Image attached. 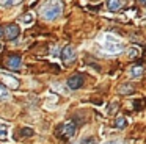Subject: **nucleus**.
Instances as JSON below:
<instances>
[{"label":"nucleus","mask_w":146,"mask_h":144,"mask_svg":"<svg viewBox=\"0 0 146 144\" xmlns=\"http://www.w3.org/2000/svg\"><path fill=\"white\" fill-rule=\"evenodd\" d=\"M123 49H124V46L121 42L115 41L111 36H107V46H105V50H107L108 53H118V52H121Z\"/></svg>","instance_id":"6"},{"label":"nucleus","mask_w":146,"mask_h":144,"mask_svg":"<svg viewBox=\"0 0 146 144\" xmlns=\"http://www.w3.org/2000/svg\"><path fill=\"white\" fill-rule=\"evenodd\" d=\"M7 136H8V128H7V125L0 124V139H5Z\"/></svg>","instance_id":"15"},{"label":"nucleus","mask_w":146,"mask_h":144,"mask_svg":"<svg viewBox=\"0 0 146 144\" xmlns=\"http://www.w3.org/2000/svg\"><path fill=\"white\" fill-rule=\"evenodd\" d=\"M61 11H63V3H61L60 0H50V2L42 8L41 16L46 20H54V19H57L58 16L61 14Z\"/></svg>","instance_id":"1"},{"label":"nucleus","mask_w":146,"mask_h":144,"mask_svg":"<svg viewBox=\"0 0 146 144\" xmlns=\"http://www.w3.org/2000/svg\"><path fill=\"white\" fill-rule=\"evenodd\" d=\"M126 125H127V121H126L124 116H118V118L115 119V127L116 128H124Z\"/></svg>","instance_id":"12"},{"label":"nucleus","mask_w":146,"mask_h":144,"mask_svg":"<svg viewBox=\"0 0 146 144\" xmlns=\"http://www.w3.org/2000/svg\"><path fill=\"white\" fill-rule=\"evenodd\" d=\"M140 3H143V5H146V0H138Z\"/></svg>","instance_id":"21"},{"label":"nucleus","mask_w":146,"mask_h":144,"mask_svg":"<svg viewBox=\"0 0 146 144\" xmlns=\"http://www.w3.org/2000/svg\"><path fill=\"white\" fill-rule=\"evenodd\" d=\"M132 91H133V86H129V85L119 88V92H121V94H129V92H132Z\"/></svg>","instance_id":"16"},{"label":"nucleus","mask_w":146,"mask_h":144,"mask_svg":"<svg viewBox=\"0 0 146 144\" xmlns=\"http://www.w3.org/2000/svg\"><path fill=\"white\" fill-rule=\"evenodd\" d=\"M130 77H133V78H137V77H140V75L143 74V69H141V66H135V67H132L130 69Z\"/></svg>","instance_id":"13"},{"label":"nucleus","mask_w":146,"mask_h":144,"mask_svg":"<svg viewBox=\"0 0 146 144\" xmlns=\"http://www.w3.org/2000/svg\"><path fill=\"white\" fill-rule=\"evenodd\" d=\"M5 97H8V89L7 86L0 85V99H5Z\"/></svg>","instance_id":"18"},{"label":"nucleus","mask_w":146,"mask_h":144,"mask_svg":"<svg viewBox=\"0 0 146 144\" xmlns=\"http://www.w3.org/2000/svg\"><path fill=\"white\" fill-rule=\"evenodd\" d=\"M19 20H21V22H24V24H32V22L35 20V14H33L32 11H29V13H25V14L21 16Z\"/></svg>","instance_id":"10"},{"label":"nucleus","mask_w":146,"mask_h":144,"mask_svg":"<svg viewBox=\"0 0 146 144\" xmlns=\"http://www.w3.org/2000/svg\"><path fill=\"white\" fill-rule=\"evenodd\" d=\"M83 86V75L76 74V75H71L69 80H68V88L69 89H80Z\"/></svg>","instance_id":"7"},{"label":"nucleus","mask_w":146,"mask_h":144,"mask_svg":"<svg viewBox=\"0 0 146 144\" xmlns=\"http://www.w3.org/2000/svg\"><path fill=\"white\" fill-rule=\"evenodd\" d=\"M21 138H29V136H32L33 135V128H30V127H25V128H21Z\"/></svg>","instance_id":"14"},{"label":"nucleus","mask_w":146,"mask_h":144,"mask_svg":"<svg viewBox=\"0 0 146 144\" xmlns=\"http://www.w3.org/2000/svg\"><path fill=\"white\" fill-rule=\"evenodd\" d=\"M123 0H107V8L108 11H118L119 8H123Z\"/></svg>","instance_id":"9"},{"label":"nucleus","mask_w":146,"mask_h":144,"mask_svg":"<svg viewBox=\"0 0 146 144\" xmlns=\"http://www.w3.org/2000/svg\"><path fill=\"white\" fill-rule=\"evenodd\" d=\"M2 34H3V31H2V28H0V36H2Z\"/></svg>","instance_id":"22"},{"label":"nucleus","mask_w":146,"mask_h":144,"mask_svg":"<svg viewBox=\"0 0 146 144\" xmlns=\"http://www.w3.org/2000/svg\"><path fill=\"white\" fill-rule=\"evenodd\" d=\"M19 34H21V28H19V25H17V24H8L7 27L3 28V36L7 38L8 41L16 39Z\"/></svg>","instance_id":"5"},{"label":"nucleus","mask_w":146,"mask_h":144,"mask_svg":"<svg viewBox=\"0 0 146 144\" xmlns=\"http://www.w3.org/2000/svg\"><path fill=\"white\" fill-rule=\"evenodd\" d=\"M127 55H129V58H135V56H138V50H137V49H130L129 52H127Z\"/></svg>","instance_id":"19"},{"label":"nucleus","mask_w":146,"mask_h":144,"mask_svg":"<svg viewBox=\"0 0 146 144\" xmlns=\"http://www.w3.org/2000/svg\"><path fill=\"white\" fill-rule=\"evenodd\" d=\"M21 2H24V0H0V6H3V8H10V6L19 5Z\"/></svg>","instance_id":"11"},{"label":"nucleus","mask_w":146,"mask_h":144,"mask_svg":"<svg viewBox=\"0 0 146 144\" xmlns=\"http://www.w3.org/2000/svg\"><path fill=\"white\" fill-rule=\"evenodd\" d=\"M115 110H116V103H113V105H111V108L108 110V114H111V113H115Z\"/></svg>","instance_id":"20"},{"label":"nucleus","mask_w":146,"mask_h":144,"mask_svg":"<svg viewBox=\"0 0 146 144\" xmlns=\"http://www.w3.org/2000/svg\"><path fill=\"white\" fill-rule=\"evenodd\" d=\"M0 50H2V44H0Z\"/></svg>","instance_id":"23"},{"label":"nucleus","mask_w":146,"mask_h":144,"mask_svg":"<svg viewBox=\"0 0 146 144\" xmlns=\"http://www.w3.org/2000/svg\"><path fill=\"white\" fill-rule=\"evenodd\" d=\"M0 83H3V86L10 88V89H17L21 81L17 80L16 77H13V75L5 74V72H0Z\"/></svg>","instance_id":"4"},{"label":"nucleus","mask_w":146,"mask_h":144,"mask_svg":"<svg viewBox=\"0 0 146 144\" xmlns=\"http://www.w3.org/2000/svg\"><path fill=\"white\" fill-rule=\"evenodd\" d=\"M82 144H98V139H96L94 136H90V138L82 139Z\"/></svg>","instance_id":"17"},{"label":"nucleus","mask_w":146,"mask_h":144,"mask_svg":"<svg viewBox=\"0 0 146 144\" xmlns=\"http://www.w3.org/2000/svg\"><path fill=\"white\" fill-rule=\"evenodd\" d=\"M96 2H98V0H96Z\"/></svg>","instance_id":"24"},{"label":"nucleus","mask_w":146,"mask_h":144,"mask_svg":"<svg viewBox=\"0 0 146 144\" xmlns=\"http://www.w3.org/2000/svg\"><path fill=\"white\" fill-rule=\"evenodd\" d=\"M76 131H77V125L72 121H68L57 128V136L63 138V139H71V138L76 136Z\"/></svg>","instance_id":"2"},{"label":"nucleus","mask_w":146,"mask_h":144,"mask_svg":"<svg viewBox=\"0 0 146 144\" xmlns=\"http://www.w3.org/2000/svg\"><path fill=\"white\" fill-rule=\"evenodd\" d=\"M61 61L64 66H71L76 61V49L72 46H64L61 50Z\"/></svg>","instance_id":"3"},{"label":"nucleus","mask_w":146,"mask_h":144,"mask_svg":"<svg viewBox=\"0 0 146 144\" xmlns=\"http://www.w3.org/2000/svg\"><path fill=\"white\" fill-rule=\"evenodd\" d=\"M5 64H7L8 67H11V69H17V67H21V64H22V58L17 56V55L8 56V58L5 59Z\"/></svg>","instance_id":"8"}]
</instances>
